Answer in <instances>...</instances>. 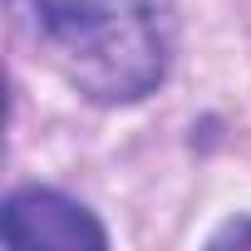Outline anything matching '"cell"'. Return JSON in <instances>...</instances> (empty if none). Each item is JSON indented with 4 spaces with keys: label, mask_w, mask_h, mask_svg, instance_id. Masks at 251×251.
<instances>
[{
    "label": "cell",
    "mask_w": 251,
    "mask_h": 251,
    "mask_svg": "<svg viewBox=\"0 0 251 251\" xmlns=\"http://www.w3.org/2000/svg\"><path fill=\"white\" fill-rule=\"evenodd\" d=\"M0 241L25 251V246H54V251H103L108 231L94 222L89 207H79L64 192L25 187L0 212Z\"/></svg>",
    "instance_id": "cell-2"
},
{
    "label": "cell",
    "mask_w": 251,
    "mask_h": 251,
    "mask_svg": "<svg viewBox=\"0 0 251 251\" xmlns=\"http://www.w3.org/2000/svg\"><path fill=\"white\" fill-rule=\"evenodd\" d=\"M212 246H251V217H246V222H231V226H222V231L212 236Z\"/></svg>",
    "instance_id": "cell-3"
},
{
    "label": "cell",
    "mask_w": 251,
    "mask_h": 251,
    "mask_svg": "<svg viewBox=\"0 0 251 251\" xmlns=\"http://www.w3.org/2000/svg\"><path fill=\"white\" fill-rule=\"evenodd\" d=\"M10 20L94 103L148 99L177 50L173 0H10Z\"/></svg>",
    "instance_id": "cell-1"
}]
</instances>
